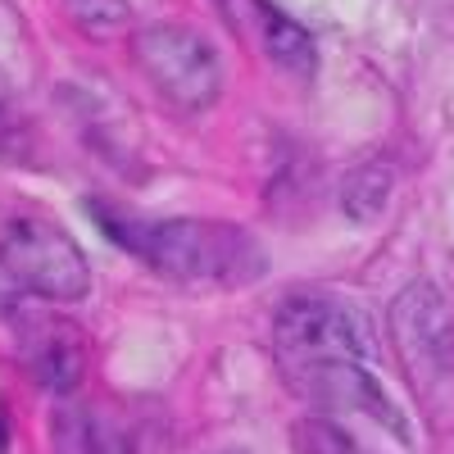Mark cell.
I'll list each match as a JSON object with an SVG mask.
<instances>
[{
  "label": "cell",
  "instance_id": "6",
  "mask_svg": "<svg viewBox=\"0 0 454 454\" xmlns=\"http://www.w3.org/2000/svg\"><path fill=\"white\" fill-rule=\"evenodd\" d=\"M19 355L23 368L32 372L36 387H46L55 395H68L82 382V336L64 318H23L19 327Z\"/></svg>",
  "mask_w": 454,
  "mask_h": 454
},
{
  "label": "cell",
  "instance_id": "9",
  "mask_svg": "<svg viewBox=\"0 0 454 454\" xmlns=\"http://www.w3.org/2000/svg\"><path fill=\"white\" fill-rule=\"evenodd\" d=\"M51 445H55V454H109L91 423V413L68 400L55 404V413H51Z\"/></svg>",
  "mask_w": 454,
  "mask_h": 454
},
{
  "label": "cell",
  "instance_id": "7",
  "mask_svg": "<svg viewBox=\"0 0 454 454\" xmlns=\"http://www.w3.org/2000/svg\"><path fill=\"white\" fill-rule=\"evenodd\" d=\"M254 19H259V46H263V55H269L278 68L295 73V78H314V68H318L314 36L300 27L295 19H286L282 10L263 5V0H254Z\"/></svg>",
  "mask_w": 454,
  "mask_h": 454
},
{
  "label": "cell",
  "instance_id": "3",
  "mask_svg": "<svg viewBox=\"0 0 454 454\" xmlns=\"http://www.w3.org/2000/svg\"><path fill=\"white\" fill-rule=\"evenodd\" d=\"M0 269L10 273L19 291H32L42 300H82L91 291V263L82 246L64 227L46 218H14L0 237Z\"/></svg>",
  "mask_w": 454,
  "mask_h": 454
},
{
  "label": "cell",
  "instance_id": "11",
  "mask_svg": "<svg viewBox=\"0 0 454 454\" xmlns=\"http://www.w3.org/2000/svg\"><path fill=\"white\" fill-rule=\"evenodd\" d=\"M14 305H19V286L10 282V273H5V269H0V318L14 314Z\"/></svg>",
  "mask_w": 454,
  "mask_h": 454
},
{
  "label": "cell",
  "instance_id": "10",
  "mask_svg": "<svg viewBox=\"0 0 454 454\" xmlns=\"http://www.w3.org/2000/svg\"><path fill=\"white\" fill-rule=\"evenodd\" d=\"M64 14L73 19V27L87 32V36H114L123 32L132 10L128 0H64Z\"/></svg>",
  "mask_w": 454,
  "mask_h": 454
},
{
  "label": "cell",
  "instance_id": "1",
  "mask_svg": "<svg viewBox=\"0 0 454 454\" xmlns=\"http://www.w3.org/2000/svg\"><path fill=\"white\" fill-rule=\"evenodd\" d=\"M273 350L286 387L327 413H364L409 441L404 413L391 404L382 382L368 372L372 336L359 309L336 305L323 295L286 300L273 323Z\"/></svg>",
  "mask_w": 454,
  "mask_h": 454
},
{
  "label": "cell",
  "instance_id": "2",
  "mask_svg": "<svg viewBox=\"0 0 454 454\" xmlns=\"http://www.w3.org/2000/svg\"><path fill=\"white\" fill-rule=\"evenodd\" d=\"M100 232L150 263L155 273L177 282H250L263 273V254L250 232L209 218H132L109 209L105 200H87Z\"/></svg>",
  "mask_w": 454,
  "mask_h": 454
},
{
  "label": "cell",
  "instance_id": "4",
  "mask_svg": "<svg viewBox=\"0 0 454 454\" xmlns=\"http://www.w3.org/2000/svg\"><path fill=\"white\" fill-rule=\"evenodd\" d=\"M132 55L145 68L150 87L182 114L209 109L218 100V91H223L218 51L205 42L200 32L182 27V23H155V27L137 32Z\"/></svg>",
  "mask_w": 454,
  "mask_h": 454
},
{
  "label": "cell",
  "instance_id": "8",
  "mask_svg": "<svg viewBox=\"0 0 454 454\" xmlns=\"http://www.w3.org/2000/svg\"><path fill=\"white\" fill-rule=\"evenodd\" d=\"M387 196H391V168L387 164H368L359 168L346 192H340V209H346L355 223H372L377 214L387 209Z\"/></svg>",
  "mask_w": 454,
  "mask_h": 454
},
{
  "label": "cell",
  "instance_id": "5",
  "mask_svg": "<svg viewBox=\"0 0 454 454\" xmlns=\"http://www.w3.org/2000/svg\"><path fill=\"white\" fill-rule=\"evenodd\" d=\"M391 336L413 382H436L454 372V318L432 282H413L391 305Z\"/></svg>",
  "mask_w": 454,
  "mask_h": 454
}]
</instances>
